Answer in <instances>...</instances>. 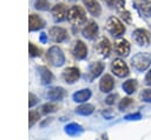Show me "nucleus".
Instances as JSON below:
<instances>
[{
  "instance_id": "7",
  "label": "nucleus",
  "mask_w": 151,
  "mask_h": 140,
  "mask_svg": "<svg viewBox=\"0 0 151 140\" xmlns=\"http://www.w3.org/2000/svg\"><path fill=\"white\" fill-rule=\"evenodd\" d=\"M79 76H80V72L77 67H68L63 73V78L67 84H73L79 79Z\"/></svg>"
},
{
  "instance_id": "17",
  "label": "nucleus",
  "mask_w": 151,
  "mask_h": 140,
  "mask_svg": "<svg viewBox=\"0 0 151 140\" xmlns=\"http://www.w3.org/2000/svg\"><path fill=\"white\" fill-rule=\"evenodd\" d=\"M138 7L140 9V13L145 18L151 16V1L150 0H138Z\"/></svg>"
},
{
  "instance_id": "28",
  "label": "nucleus",
  "mask_w": 151,
  "mask_h": 140,
  "mask_svg": "<svg viewBox=\"0 0 151 140\" xmlns=\"http://www.w3.org/2000/svg\"><path fill=\"white\" fill-rule=\"evenodd\" d=\"M28 118H29V126H33L39 119V113L37 111H31L28 114Z\"/></svg>"
},
{
  "instance_id": "33",
  "label": "nucleus",
  "mask_w": 151,
  "mask_h": 140,
  "mask_svg": "<svg viewBox=\"0 0 151 140\" xmlns=\"http://www.w3.org/2000/svg\"><path fill=\"white\" fill-rule=\"evenodd\" d=\"M117 98V95L116 94H111V95H109L106 99H105V102L107 104V105H112L113 102H114V99Z\"/></svg>"
},
{
  "instance_id": "11",
  "label": "nucleus",
  "mask_w": 151,
  "mask_h": 140,
  "mask_svg": "<svg viewBox=\"0 0 151 140\" xmlns=\"http://www.w3.org/2000/svg\"><path fill=\"white\" fill-rule=\"evenodd\" d=\"M113 85H114V80L110 74H105L100 79V82H99V87H100L101 92H106V93L112 91Z\"/></svg>"
},
{
  "instance_id": "30",
  "label": "nucleus",
  "mask_w": 151,
  "mask_h": 140,
  "mask_svg": "<svg viewBox=\"0 0 151 140\" xmlns=\"http://www.w3.org/2000/svg\"><path fill=\"white\" fill-rule=\"evenodd\" d=\"M29 54L32 55V56H37V55H40V49L37 47V46H34L32 42H29Z\"/></svg>"
},
{
  "instance_id": "16",
  "label": "nucleus",
  "mask_w": 151,
  "mask_h": 140,
  "mask_svg": "<svg viewBox=\"0 0 151 140\" xmlns=\"http://www.w3.org/2000/svg\"><path fill=\"white\" fill-rule=\"evenodd\" d=\"M97 49H98V52H99L101 55H104V56H107V55L110 54V51H111V44H110L109 39H106V38H103V39L99 41Z\"/></svg>"
},
{
  "instance_id": "36",
  "label": "nucleus",
  "mask_w": 151,
  "mask_h": 140,
  "mask_svg": "<svg viewBox=\"0 0 151 140\" xmlns=\"http://www.w3.org/2000/svg\"><path fill=\"white\" fill-rule=\"evenodd\" d=\"M145 84L146 85H151V71H149L145 75Z\"/></svg>"
},
{
  "instance_id": "19",
  "label": "nucleus",
  "mask_w": 151,
  "mask_h": 140,
  "mask_svg": "<svg viewBox=\"0 0 151 140\" xmlns=\"http://www.w3.org/2000/svg\"><path fill=\"white\" fill-rule=\"evenodd\" d=\"M64 95H65V91H64V88H61V87L51 88V89L48 91V93H47V96H48V99H51V100H60V99H63Z\"/></svg>"
},
{
  "instance_id": "24",
  "label": "nucleus",
  "mask_w": 151,
  "mask_h": 140,
  "mask_svg": "<svg viewBox=\"0 0 151 140\" xmlns=\"http://www.w3.org/2000/svg\"><path fill=\"white\" fill-rule=\"evenodd\" d=\"M39 69L41 71V72H40V76H41V81H42V84L45 85V84L51 82V81H52V79H53L52 73H51L46 67H40Z\"/></svg>"
},
{
  "instance_id": "18",
  "label": "nucleus",
  "mask_w": 151,
  "mask_h": 140,
  "mask_svg": "<svg viewBox=\"0 0 151 140\" xmlns=\"http://www.w3.org/2000/svg\"><path fill=\"white\" fill-rule=\"evenodd\" d=\"M90 96H91V91L90 89H87V88L86 89H80V91H78L77 93L73 94V100L76 102H84V101L88 100Z\"/></svg>"
},
{
  "instance_id": "6",
  "label": "nucleus",
  "mask_w": 151,
  "mask_h": 140,
  "mask_svg": "<svg viewBox=\"0 0 151 140\" xmlns=\"http://www.w3.org/2000/svg\"><path fill=\"white\" fill-rule=\"evenodd\" d=\"M133 39L140 46L147 45L150 41V33L144 28H137L133 32Z\"/></svg>"
},
{
  "instance_id": "15",
  "label": "nucleus",
  "mask_w": 151,
  "mask_h": 140,
  "mask_svg": "<svg viewBox=\"0 0 151 140\" xmlns=\"http://www.w3.org/2000/svg\"><path fill=\"white\" fill-rule=\"evenodd\" d=\"M28 24H29V31H37L44 26V21L41 18H39L35 14H31L28 18Z\"/></svg>"
},
{
  "instance_id": "10",
  "label": "nucleus",
  "mask_w": 151,
  "mask_h": 140,
  "mask_svg": "<svg viewBox=\"0 0 151 140\" xmlns=\"http://www.w3.org/2000/svg\"><path fill=\"white\" fill-rule=\"evenodd\" d=\"M114 48H116V52L119 54V55H123V56H126L130 52V44L127 40L125 39H119L116 41V45H114Z\"/></svg>"
},
{
  "instance_id": "32",
  "label": "nucleus",
  "mask_w": 151,
  "mask_h": 140,
  "mask_svg": "<svg viewBox=\"0 0 151 140\" xmlns=\"http://www.w3.org/2000/svg\"><path fill=\"white\" fill-rule=\"evenodd\" d=\"M28 98H29V107H32V106H34L37 102H38V99H37V96L34 95V94H32V93H29V95H28Z\"/></svg>"
},
{
  "instance_id": "25",
  "label": "nucleus",
  "mask_w": 151,
  "mask_h": 140,
  "mask_svg": "<svg viewBox=\"0 0 151 140\" xmlns=\"http://www.w3.org/2000/svg\"><path fill=\"white\" fill-rule=\"evenodd\" d=\"M106 4L109 6H116V8L122 12L124 11V5H125V0H105Z\"/></svg>"
},
{
  "instance_id": "23",
  "label": "nucleus",
  "mask_w": 151,
  "mask_h": 140,
  "mask_svg": "<svg viewBox=\"0 0 151 140\" xmlns=\"http://www.w3.org/2000/svg\"><path fill=\"white\" fill-rule=\"evenodd\" d=\"M104 69V64L103 62H93L90 67V73H91V76L92 78H97L98 75H100V73L103 72Z\"/></svg>"
},
{
  "instance_id": "8",
  "label": "nucleus",
  "mask_w": 151,
  "mask_h": 140,
  "mask_svg": "<svg viewBox=\"0 0 151 140\" xmlns=\"http://www.w3.org/2000/svg\"><path fill=\"white\" fill-rule=\"evenodd\" d=\"M50 36L52 38L53 41L60 42L67 38V32H66V29H64L61 27H52L50 29Z\"/></svg>"
},
{
  "instance_id": "9",
  "label": "nucleus",
  "mask_w": 151,
  "mask_h": 140,
  "mask_svg": "<svg viewBox=\"0 0 151 140\" xmlns=\"http://www.w3.org/2000/svg\"><path fill=\"white\" fill-rule=\"evenodd\" d=\"M83 34L88 39H94L98 34V25L94 21H88L83 29Z\"/></svg>"
},
{
  "instance_id": "5",
  "label": "nucleus",
  "mask_w": 151,
  "mask_h": 140,
  "mask_svg": "<svg viewBox=\"0 0 151 140\" xmlns=\"http://www.w3.org/2000/svg\"><path fill=\"white\" fill-rule=\"evenodd\" d=\"M111 68H112V72H113L117 76L123 78V76H126V75L129 74V67H127V65H126L123 60H120V59L113 60Z\"/></svg>"
},
{
  "instance_id": "22",
  "label": "nucleus",
  "mask_w": 151,
  "mask_h": 140,
  "mask_svg": "<svg viewBox=\"0 0 151 140\" xmlns=\"http://www.w3.org/2000/svg\"><path fill=\"white\" fill-rule=\"evenodd\" d=\"M65 132L68 134V135H80L83 133V128L77 125V124H70L65 127Z\"/></svg>"
},
{
  "instance_id": "4",
  "label": "nucleus",
  "mask_w": 151,
  "mask_h": 140,
  "mask_svg": "<svg viewBox=\"0 0 151 140\" xmlns=\"http://www.w3.org/2000/svg\"><path fill=\"white\" fill-rule=\"evenodd\" d=\"M47 59L50 60V62L54 66H61L65 61V56L61 52L60 48L58 47H52L50 51H48V54H47Z\"/></svg>"
},
{
  "instance_id": "20",
  "label": "nucleus",
  "mask_w": 151,
  "mask_h": 140,
  "mask_svg": "<svg viewBox=\"0 0 151 140\" xmlns=\"http://www.w3.org/2000/svg\"><path fill=\"white\" fill-rule=\"evenodd\" d=\"M122 87H123V89H124L127 94H132V93L136 92V89H137V87H138V82H137V80H134V79H129V80H126V81L122 85Z\"/></svg>"
},
{
  "instance_id": "31",
  "label": "nucleus",
  "mask_w": 151,
  "mask_h": 140,
  "mask_svg": "<svg viewBox=\"0 0 151 140\" xmlns=\"http://www.w3.org/2000/svg\"><path fill=\"white\" fill-rule=\"evenodd\" d=\"M120 13H122V18L124 19V21L127 22V24H130L131 22V15H130V13L127 11H122Z\"/></svg>"
},
{
  "instance_id": "35",
  "label": "nucleus",
  "mask_w": 151,
  "mask_h": 140,
  "mask_svg": "<svg viewBox=\"0 0 151 140\" xmlns=\"http://www.w3.org/2000/svg\"><path fill=\"white\" fill-rule=\"evenodd\" d=\"M46 6H47V2H46L45 0H41V1H38V2H37V8H42V9H45Z\"/></svg>"
},
{
  "instance_id": "21",
  "label": "nucleus",
  "mask_w": 151,
  "mask_h": 140,
  "mask_svg": "<svg viewBox=\"0 0 151 140\" xmlns=\"http://www.w3.org/2000/svg\"><path fill=\"white\" fill-rule=\"evenodd\" d=\"M93 111H94L93 105H91V104H84V105L79 106L76 109V113L79 114V115H90L91 113H93Z\"/></svg>"
},
{
  "instance_id": "34",
  "label": "nucleus",
  "mask_w": 151,
  "mask_h": 140,
  "mask_svg": "<svg viewBox=\"0 0 151 140\" xmlns=\"http://www.w3.org/2000/svg\"><path fill=\"white\" fill-rule=\"evenodd\" d=\"M142 118V115L139 114V113H136V114H130V115H126V120H138V119H140Z\"/></svg>"
},
{
  "instance_id": "12",
  "label": "nucleus",
  "mask_w": 151,
  "mask_h": 140,
  "mask_svg": "<svg viewBox=\"0 0 151 140\" xmlns=\"http://www.w3.org/2000/svg\"><path fill=\"white\" fill-rule=\"evenodd\" d=\"M84 5L86 6V9L92 14V15H96L98 16L100 14V5L97 0H83Z\"/></svg>"
},
{
  "instance_id": "26",
  "label": "nucleus",
  "mask_w": 151,
  "mask_h": 140,
  "mask_svg": "<svg viewBox=\"0 0 151 140\" xmlns=\"http://www.w3.org/2000/svg\"><path fill=\"white\" fill-rule=\"evenodd\" d=\"M57 108H58V106H57L55 104H45V105L41 107L42 113H45V114H47V113H52V112H54Z\"/></svg>"
},
{
  "instance_id": "1",
  "label": "nucleus",
  "mask_w": 151,
  "mask_h": 140,
  "mask_svg": "<svg viewBox=\"0 0 151 140\" xmlns=\"http://www.w3.org/2000/svg\"><path fill=\"white\" fill-rule=\"evenodd\" d=\"M67 19L73 25H81L85 22L86 15L80 6H72L67 12Z\"/></svg>"
},
{
  "instance_id": "27",
  "label": "nucleus",
  "mask_w": 151,
  "mask_h": 140,
  "mask_svg": "<svg viewBox=\"0 0 151 140\" xmlns=\"http://www.w3.org/2000/svg\"><path fill=\"white\" fill-rule=\"evenodd\" d=\"M132 102H133V100H132L131 98H124V99H122V101L119 102V109H120V111H124V109L127 108Z\"/></svg>"
},
{
  "instance_id": "29",
  "label": "nucleus",
  "mask_w": 151,
  "mask_h": 140,
  "mask_svg": "<svg viewBox=\"0 0 151 140\" xmlns=\"http://www.w3.org/2000/svg\"><path fill=\"white\" fill-rule=\"evenodd\" d=\"M140 96H142V100H143V101H145V102H151V88L144 89Z\"/></svg>"
},
{
  "instance_id": "13",
  "label": "nucleus",
  "mask_w": 151,
  "mask_h": 140,
  "mask_svg": "<svg viewBox=\"0 0 151 140\" xmlns=\"http://www.w3.org/2000/svg\"><path fill=\"white\" fill-rule=\"evenodd\" d=\"M52 14H53L55 20H58V21L64 20L67 16L66 15V7H65V5L64 4H57L52 8Z\"/></svg>"
},
{
  "instance_id": "2",
  "label": "nucleus",
  "mask_w": 151,
  "mask_h": 140,
  "mask_svg": "<svg viewBox=\"0 0 151 140\" xmlns=\"http://www.w3.org/2000/svg\"><path fill=\"white\" fill-rule=\"evenodd\" d=\"M150 64H151V54L149 53H138L132 58V66L140 72L147 69Z\"/></svg>"
},
{
  "instance_id": "3",
  "label": "nucleus",
  "mask_w": 151,
  "mask_h": 140,
  "mask_svg": "<svg viewBox=\"0 0 151 140\" xmlns=\"http://www.w3.org/2000/svg\"><path fill=\"white\" fill-rule=\"evenodd\" d=\"M106 28L107 31L112 34V35H116V36H119L122 34H124L125 32V26L123 25V22L116 18V16H111L109 18L107 22H106Z\"/></svg>"
},
{
  "instance_id": "14",
  "label": "nucleus",
  "mask_w": 151,
  "mask_h": 140,
  "mask_svg": "<svg viewBox=\"0 0 151 140\" xmlns=\"http://www.w3.org/2000/svg\"><path fill=\"white\" fill-rule=\"evenodd\" d=\"M73 52H74V55H76L78 59H84V58L87 55V47H86V45H85L83 41L78 40V41H76Z\"/></svg>"
}]
</instances>
